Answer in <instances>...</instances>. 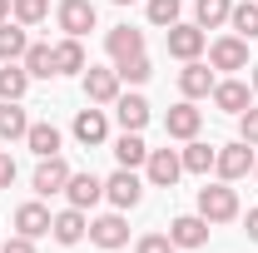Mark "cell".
I'll list each match as a JSON object with an SVG mask.
<instances>
[{
	"label": "cell",
	"instance_id": "cell-1",
	"mask_svg": "<svg viewBox=\"0 0 258 253\" xmlns=\"http://www.w3.org/2000/svg\"><path fill=\"white\" fill-rule=\"evenodd\" d=\"M199 214L209 223H233L238 219V194L228 189L224 179H219V184H204V189H199Z\"/></svg>",
	"mask_w": 258,
	"mask_h": 253
},
{
	"label": "cell",
	"instance_id": "cell-2",
	"mask_svg": "<svg viewBox=\"0 0 258 253\" xmlns=\"http://www.w3.org/2000/svg\"><path fill=\"white\" fill-rule=\"evenodd\" d=\"M55 20H60L64 35L85 40V35L99 25V10H95V0H60V5H55Z\"/></svg>",
	"mask_w": 258,
	"mask_h": 253
},
{
	"label": "cell",
	"instance_id": "cell-3",
	"mask_svg": "<svg viewBox=\"0 0 258 253\" xmlns=\"http://www.w3.org/2000/svg\"><path fill=\"white\" fill-rule=\"evenodd\" d=\"M253 169V144H243V139H233V144H219V159H214V174L233 184V179H243Z\"/></svg>",
	"mask_w": 258,
	"mask_h": 253
},
{
	"label": "cell",
	"instance_id": "cell-4",
	"mask_svg": "<svg viewBox=\"0 0 258 253\" xmlns=\"http://www.w3.org/2000/svg\"><path fill=\"white\" fill-rule=\"evenodd\" d=\"M104 199L124 214V209H139V199H144V184H139V174L134 169H114L109 179H104Z\"/></svg>",
	"mask_w": 258,
	"mask_h": 253
},
{
	"label": "cell",
	"instance_id": "cell-5",
	"mask_svg": "<svg viewBox=\"0 0 258 253\" xmlns=\"http://www.w3.org/2000/svg\"><path fill=\"white\" fill-rule=\"evenodd\" d=\"M90 243H95V248H104V253L124 248V243H129V223H124V214L114 209V214H99V219H90Z\"/></svg>",
	"mask_w": 258,
	"mask_h": 253
},
{
	"label": "cell",
	"instance_id": "cell-6",
	"mask_svg": "<svg viewBox=\"0 0 258 253\" xmlns=\"http://www.w3.org/2000/svg\"><path fill=\"white\" fill-rule=\"evenodd\" d=\"M144 174H149V184H154V189H174V184H179V174H184V159H179V149H149V159H144Z\"/></svg>",
	"mask_w": 258,
	"mask_h": 253
},
{
	"label": "cell",
	"instance_id": "cell-7",
	"mask_svg": "<svg viewBox=\"0 0 258 253\" xmlns=\"http://www.w3.org/2000/svg\"><path fill=\"white\" fill-rule=\"evenodd\" d=\"M164 45H169L174 60H199L204 45H209V35L199 30V25H169V30H164Z\"/></svg>",
	"mask_w": 258,
	"mask_h": 253
},
{
	"label": "cell",
	"instance_id": "cell-8",
	"mask_svg": "<svg viewBox=\"0 0 258 253\" xmlns=\"http://www.w3.org/2000/svg\"><path fill=\"white\" fill-rule=\"evenodd\" d=\"M209 65L214 70H248V40L243 35H219L209 45Z\"/></svg>",
	"mask_w": 258,
	"mask_h": 253
},
{
	"label": "cell",
	"instance_id": "cell-9",
	"mask_svg": "<svg viewBox=\"0 0 258 253\" xmlns=\"http://www.w3.org/2000/svg\"><path fill=\"white\" fill-rule=\"evenodd\" d=\"M164 129H169V139H199V129H204V109H194V99H179L169 114H164Z\"/></svg>",
	"mask_w": 258,
	"mask_h": 253
},
{
	"label": "cell",
	"instance_id": "cell-10",
	"mask_svg": "<svg viewBox=\"0 0 258 253\" xmlns=\"http://www.w3.org/2000/svg\"><path fill=\"white\" fill-rule=\"evenodd\" d=\"M70 174H75V169H70L60 154H50V159H40V164H35V179H30V184H35L40 199H50V194H64Z\"/></svg>",
	"mask_w": 258,
	"mask_h": 253
},
{
	"label": "cell",
	"instance_id": "cell-11",
	"mask_svg": "<svg viewBox=\"0 0 258 253\" xmlns=\"http://www.w3.org/2000/svg\"><path fill=\"white\" fill-rule=\"evenodd\" d=\"M119 85H124L119 70H95V65L85 70V99L90 104H114L119 99Z\"/></svg>",
	"mask_w": 258,
	"mask_h": 253
},
{
	"label": "cell",
	"instance_id": "cell-12",
	"mask_svg": "<svg viewBox=\"0 0 258 253\" xmlns=\"http://www.w3.org/2000/svg\"><path fill=\"white\" fill-rule=\"evenodd\" d=\"M169 238H174V248H204L209 243V219L204 214H179L169 223Z\"/></svg>",
	"mask_w": 258,
	"mask_h": 253
},
{
	"label": "cell",
	"instance_id": "cell-13",
	"mask_svg": "<svg viewBox=\"0 0 258 253\" xmlns=\"http://www.w3.org/2000/svg\"><path fill=\"white\" fill-rule=\"evenodd\" d=\"M214 65H204V60H184V70H179V90H184V99H204V95H214Z\"/></svg>",
	"mask_w": 258,
	"mask_h": 253
},
{
	"label": "cell",
	"instance_id": "cell-14",
	"mask_svg": "<svg viewBox=\"0 0 258 253\" xmlns=\"http://www.w3.org/2000/svg\"><path fill=\"white\" fill-rule=\"evenodd\" d=\"M104 50H109V60L124 65L134 55H144V30H134V25H114V30L104 35Z\"/></svg>",
	"mask_w": 258,
	"mask_h": 253
},
{
	"label": "cell",
	"instance_id": "cell-15",
	"mask_svg": "<svg viewBox=\"0 0 258 253\" xmlns=\"http://www.w3.org/2000/svg\"><path fill=\"white\" fill-rule=\"evenodd\" d=\"M70 129H75V139H80L85 149H99V144L109 139V119H104V109H80Z\"/></svg>",
	"mask_w": 258,
	"mask_h": 253
},
{
	"label": "cell",
	"instance_id": "cell-16",
	"mask_svg": "<svg viewBox=\"0 0 258 253\" xmlns=\"http://www.w3.org/2000/svg\"><path fill=\"white\" fill-rule=\"evenodd\" d=\"M64 199H70V209H95L99 199H104V179H95V174H70Z\"/></svg>",
	"mask_w": 258,
	"mask_h": 253
},
{
	"label": "cell",
	"instance_id": "cell-17",
	"mask_svg": "<svg viewBox=\"0 0 258 253\" xmlns=\"http://www.w3.org/2000/svg\"><path fill=\"white\" fill-rule=\"evenodd\" d=\"M50 233H55V243H80L85 233H90V219H85V209H60L55 219H50Z\"/></svg>",
	"mask_w": 258,
	"mask_h": 253
},
{
	"label": "cell",
	"instance_id": "cell-18",
	"mask_svg": "<svg viewBox=\"0 0 258 253\" xmlns=\"http://www.w3.org/2000/svg\"><path fill=\"white\" fill-rule=\"evenodd\" d=\"M214 104H219L224 114H243V109L253 104V90H248L243 80H219V85H214Z\"/></svg>",
	"mask_w": 258,
	"mask_h": 253
},
{
	"label": "cell",
	"instance_id": "cell-19",
	"mask_svg": "<svg viewBox=\"0 0 258 253\" xmlns=\"http://www.w3.org/2000/svg\"><path fill=\"white\" fill-rule=\"evenodd\" d=\"M15 233L45 238V233H50V209H45V204H20V209H15Z\"/></svg>",
	"mask_w": 258,
	"mask_h": 253
},
{
	"label": "cell",
	"instance_id": "cell-20",
	"mask_svg": "<svg viewBox=\"0 0 258 253\" xmlns=\"http://www.w3.org/2000/svg\"><path fill=\"white\" fill-rule=\"evenodd\" d=\"M114 119L139 134V129L149 124V99H144V95H119V99H114Z\"/></svg>",
	"mask_w": 258,
	"mask_h": 253
},
{
	"label": "cell",
	"instance_id": "cell-21",
	"mask_svg": "<svg viewBox=\"0 0 258 253\" xmlns=\"http://www.w3.org/2000/svg\"><path fill=\"white\" fill-rule=\"evenodd\" d=\"M30 25H20V20H5L0 25V60L10 65V60H25V50H30Z\"/></svg>",
	"mask_w": 258,
	"mask_h": 253
},
{
	"label": "cell",
	"instance_id": "cell-22",
	"mask_svg": "<svg viewBox=\"0 0 258 253\" xmlns=\"http://www.w3.org/2000/svg\"><path fill=\"white\" fill-rule=\"evenodd\" d=\"M144 159H149V144H144L134 129H124V134L114 139V164H119V169H139Z\"/></svg>",
	"mask_w": 258,
	"mask_h": 253
},
{
	"label": "cell",
	"instance_id": "cell-23",
	"mask_svg": "<svg viewBox=\"0 0 258 253\" xmlns=\"http://www.w3.org/2000/svg\"><path fill=\"white\" fill-rule=\"evenodd\" d=\"M25 134H30V119H25L20 99H5V104H0V139L15 144V139H25Z\"/></svg>",
	"mask_w": 258,
	"mask_h": 253
},
{
	"label": "cell",
	"instance_id": "cell-24",
	"mask_svg": "<svg viewBox=\"0 0 258 253\" xmlns=\"http://www.w3.org/2000/svg\"><path fill=\"white\" fill-rule=\"evenodd\" d=\"M55 75H85V45L75 35H64L55 45Z\"/></svg>",
	"mask_w": 258,
	"mask_h": 253
},
{
	"label": "cell",
	"instance_id": "cell-25",
	"mask_svg": "<svg viewBox=\"0 0 258 253\" xmlns=\"http://www.w3.org/2000/svg\"><path fill=\"white\" fill-rule=\"evenodd\" d=\"M179 159H184V174H209V169H214V159H219V149H214V144H204V139H189V144L179 149Z\"/></svg>",
	"mask_w": 258,
	"mask_h": 253
},
{
	"label": "cell",
	"instance_id": "cell-26",
	"mask_svg": "<svg viewBox=\"0 0 258 253\" xmlns=\"http://www.w3.org/2000/svg\"><path fill=\"white\" fill-rule=\"evenodd\" d=\"M233 10V0H194V25L199 30H219Z\"/></svg>",
	"mask_w": 258,
	"mask_h": 253
},
{
	"label": "cell",
	"instance_id": "cell-27",
	"mask_svg": "<svg viewBox=\"0 0 258 253\" xmlns=\"http://www.w3.org/2000/svg\"><path fill=\"white\" fill-rule=\"evenodd\" d=\"M228 25H233V35H243V40H258V0H238L228 10Z\"/></svg>",
	"mask_w": 258,
	"mask_h": 253
},
{
	"label": "cell",
	"instance_id": "cell-28",
	"mask_svg": "<svg viewBox=\"0 0 258 253\" xmlns=\"http://www.w3.org/2000/svg\"><path fill=\"white\" fill-rule=\"evenodd\" d=\"M20 65H25L30 80H50V75H55V45H30Z\"/></svg>",
	"mask_w": 258,
	"mask_h": 253
},
{
	"label": "cell",
	"instance_id": "cell-29",
	"mask_svg": "<svg viewBox=\"0 0 258 253\" xmlns=\"http://www.w3.org/2000/svg\"><path fill=\"white\" fill-rule=\"evenodd\" d=\"M25 90H30V75H25V65L10 60L5 70H0V99H25Z\"/></svg>",
	"mask_w": 258,
	"mask_h": 253
},
{
	"label": "cell",
	"instance_id": "cell-30",
	"mask_svg": "<svg viewBox=\"0 0 258 253\" xmlns=\"http://www.w3.org/2000/svg\"><path fill=\"white\" fill-rule=\"evenodd\" d=\"M25 144H30L40 159H50V154H60V129H55V124H30Z\"/></svg>",
	"mask_w": 258,
	"mask_h": 253
},
{
	"label": "cell",
	"instance_id": "cell-31",
	"mask_svg": "<svg viewBox=\"0 0 258 253\" xmlns=\"http://www.w3.org/2000/svg\"><path fill=\"white\" fill-rule=\"evenodd\" d=\"M10 15H15L20 25H40V20L50 15V0H10Z\"/></svg>",
	"mask_w": 258,
	"mask_h": 253
},
{
	"label": "cell",
	"instance_id": "cell-32",
	"mask_svg": "<svg viewBox=\"0 0 258 253\" xmlns=\"http://www.w3.org/2000/svg\"><path fill=\"white\" fill-rule=\"evenodd\" d=\"M114 70H119V80H124V85H144V80L154 75V65H149V55H134V60L114 65Z\"/></svg>",
	"mask_w": 258,
	"mask_h": 253
},
{
	"label": "cell",
	"instance_id": "cell-33",
	"mask_svg": "<svg viewBox=\"0 0 258 253\" xmlns=\"http://www.w3.org/2000/svg\"><path fill=\"white\" fill-rule=\"evenodd\" d=\"M179 10H184L179 0H149V20L164 25V30H169V25H179Z\"/></svg>",
	"mask_w": 258,
	"mask_h": 253
},
{
	"label": "cell",
	"instance_id": "cell-34",
	"mask_svg": "<svg viewBox=\"0 0 258 253\" xmlns=\"http://www.w3.org/2000/svg\"><path fill=\"white\" fill-rule=\"evenodd\" d=\"M134 253H174V238H169V233H144V238L134 243Z\"/></svg>",
	"mask_w": 258,
	"mask_h": 253
},
{
	"label": "cell",
	"instance_id": "cell-35",
	"mask_svg": "<svg viewBox=\"0 0 258 253\" xmlns=\"http://www.w3.org/2000/svg\"><path fill=\"white\" fill-rule=\"evenodd\" d=\"M238 139H243V144H258V104H248V109L238 114Z\"/></svg>",
	"mask_w": 258,
	"mask_h": 253
},
{
	"label": "cell",
	"instance_id": "cell-36",
	"mask_svg": "<svg viewBox=\"0 0 258 253\" xmlns=\"http://www.w3.org/2000/svg\"><path fill=\"white\" fill-rule=\"evenodd\" d=\"M0 253H35V238H25V233H10V238L0 243Z\"/></svg>",
	"mask_w": 258,
	"mask_h": 253
},
{
	"label": "cell",
	"instance_id": "cell-37",
	"mask_svg": "<svg viewBox=\"0 0 258 253\" xmlns=\"http://www.w3.org/2000/svg\"><path fill=\"white\" fill-rule=\"evenodd\" d=\"M10 184H15V159L0 149V189H10Z\"/></svg>",
	"mask_w": 258,
	"mask_h": 253
},
{
	"label": "cell",
	"instance_id": "cell-38",
	"mask_svg": "<svg viewBox=\"0 0 258 253\" xmlns=\"http://www.w3.org/2000/svg\"><path fill=\"white\" fill-rule=\"evenodd\" d=\"M243 223H248V238L258 243V209H248V219H243Z\"/></svg>",
	"mask_w": 258,
	"mask_h": 253
},
{
	"label": "cell",
	"instance_id": "cell-39",
	"mask_svg": "<svg viewBox=\"0 0 258 253\" xmlns=\"http://www.w3.org/2000/svg\"><path fill=\"white\" fill-rule=\"evenodd\" d=\"M5 20H10V0H0V25H5Z\"/></svg>",
	"mask_w": 258,
	"mask_h": 253
},
{
	"label": "cell",
	"instance_id": "cell-40",
	"mask_svg": "<svg viewBox=\"0 0 258 253\" xmlns=\"http://www.w3.org/2000/svg\"><path fill=\"white\" fill-rule=\"evenodd\" d=\"M253 90H258V60H253Z\"/></svg>",
	"mask_w": 258,
	"mask_h": 253
},
{
	"label": "cell",
	"instance_id": "cell-41",
	"mask_svg": "<svg viewBox=\"0 0 258 253\" xmlns=\"http://www.w3.org/2000/svg\"><path fill=\"white\" fill-rule=\"evenodd\" d=\"M109 5H134V0H109Z\"/></svg>",
	"mask_w": 258,
	"mask_h": 253
},
{
	"label": "cell",
	"instance_id": "cell-42",
	"mask_svg": "<svg viewBox=\"0 0 258 253\" xmlns=\"http://www.w3.org/2000/svg\"><path fill=\"white\" fill-rule=\"evenodd\" d=\"M253 179H258V159H253Z\"/></svg>",
	"mask_w": 258,
	"mask_h": 253
}]
</instances>
